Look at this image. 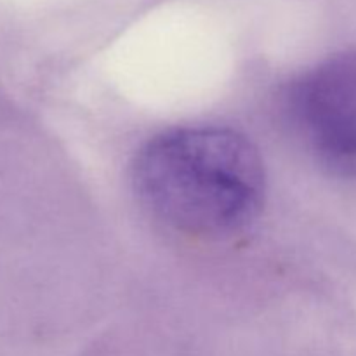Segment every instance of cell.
<instances>
[{
  "mask_svg": "<svg viewBox=\"0 0 356 356\" xmlns=\"http://www.w3.org/2000/svg\"><path fill=\"white\" fill-rule=\"evenodd\" d=\"M132 184L156 221L184 236L214 242L245 232L266 193L256 146L240 132L221 127L156 136L136 155Z\"/></svg>",
  "mask_w": 356,
  "mask_h": 356,
  "instance_id": "cell-1",
  "label": "cell"
},
{
  "mask_svg": "<svg viewBox=\"0 0 356 356\" xmlns=\"http://www.w3.org/2000/svg\"><path fill=\"white\" fill-rule=\"evenodd\" d=\"M292 129L316 162L356 177V54L341 56L294 80L285 94Z\"/></svg>",
  "mask_w": 356,
  "mask_h": 356,
  "instance_id": "cell-2",
  "label": "cell"
}]
</instances>
